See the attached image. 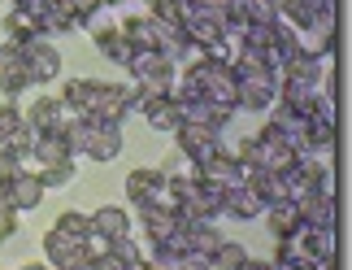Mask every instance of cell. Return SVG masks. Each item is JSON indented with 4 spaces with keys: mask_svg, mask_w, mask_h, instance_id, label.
<instances>
[{
    "mask_svg": "<svg viewBox=\"0 0 352 270\" xmlns=\"http://www.w3.org/2000/svg\"><path fill=\"white\" fill-rule=\"evenodd\" d=\"M126 110H131V92L118 87V83H100L91 118H96V123H122V118H126Z\"/></svg>",
    "mask_w": 352,
    "mask_h": 270,
    "instance_id": "obj_7",
    "label": "cell"
},
{
    "mask_svg": "<svg viewBox=\"0 0 352 270\" xmlns=\"http://www.w3.org/2000/svg\"><path fill=\"white\" fill-rule=\"evenodd\" d=\"M278 101L274 79H235V105L243 110H270Z\"/></svg>",
    "mask_w": 352,
    "mask_h": 270,
    "instance_id": "obj_8",
    "label": "cell"
},
{
    "mask_svg": "<svg viewBox=\"0 0 352 270\" xmlns=\"http://www.w3.org/2000/svg\"><path fill=\"white\" fill-rule=\"evenodd\" d=\"M96 92H100V83L74 79V83H65V92H61V105L74 110V118H91V110H96Z\"/></svg>",
    "mask_w": 352,
    "mask_h": 270,
    "instance_id": "obj_12",
    "label": "cell"
},
{
    "mask_svg": "<svg viewBox=\"0 0 352 270\" xmlns=\"http://www.w3.org/2000/svg\"><path fill=\"white\" fill-rule=\"evenodd\" d=\"M148 9H153L157 22L179 26V31H183V18H187V5H183V0H148Z\"/></svg>",
    "mask_w": 352,
    "mask_h": 270,
    "instance_id": "obj_23",
    "label": "cell"
},
{
    "mask_svg": "<svg viewBox=\"0 0 352 270\" xmlns=\"http://www.w3.org/2000/svg\"><path fill=\"white\" fill-rule=\"evenodd\" d=\"M104 5H118V0H104Z\"/></svg>",
    "mask_w": 352,
    "mask_h": 270,
    "instance_id": "obj_32",
    "label": "cell"
},
{
    "mask_svg": "<svg viewBox=\"0 0 352 270\" xmlns=\"http://www.w3.org/2000/svg\"><path fill=\"white\" fill-rule=\"evenodd\" d=\"M222 209L235 214V218H256L265 205H261V196H256L248 183H235V187H226V192H222Z\"/></svg>",
    "mask_w": 352,
    "mask_h": 270,
    "instance_id": "obj_15",
    "label": "cell"
},
{
    "mask_svg": "<svg viewBox=\"0 0 352 270\" xmlns=\"http://www.w3.org/2000/svg\"><path fill=\"white\" fill-rule=\"evenodd\" d=\"M22 127H26V118L13 110V105H0V148H5V144H9Z\"/></svg>",
    "mask_w": 352,
    "mask_h": 270,
    "instance_id": "obj_25",
    "label": "cell"
},
{
    "mask_svg": "<svg viewBox=\"0 0 352 270\" xmlns=\"http://www.w3.org/2000/svg\"><path fill=\"white\" fill-rule=\"evenodd\" d=\"M239 270H274V266H265V262H243Z\"/></svg>",
    "mask_w": 352,
    "mask_h": 270,
    "instance_id": "obj_30",
    "label": "cell"
},
{
    "mask_svg": "<svg viewBox=\"0 0 352 270\" xmlns=\"http://www.w3.org/2000/svg\"><path fill=\"white\" fill-rule=\"evenodd\" d=\"M96 48L104 52V57H113L118 65H126L135 57V48L126 44V35H122V26H100L96 31Z\"/></svg>",
    "mask_w": 352,
    "mask_h": 270,
    "instance_id": "obj_17",
    "label": "cell"
},
{
    "mask_svg": "<svg viewBox=\"0 0 352 270\" xmlns=\"http://www.w3.org/2000/svg\"><path fill=\"white\" fill-rule=\"evenodd\" d=\"M31 39H39V22L31 18V13H9V44L13 48H22V44H31Z\"/></svg>",
    "mask_w": 352,
    "mask_h": 270,
    "instance_id": "obj_21",
    "label": "cell"
},
{
    "mask_svg": "<svg viewBox=\"0 0 352 270\" xmlns=\"http://www.w3.org/2000/svg\"><path fill=\"white\" fill-rule=\"evenodd\" d=\"M18 231V218H13V205H9V196L0 192V245H5V240Z\"/></svg>",
    "mask_w": 352,
    "mask_h": 270,
    "instance_id": "obj_27",
    "label": "cell"
},
{
    "mask_svg": "<svg viewBox=\"0 0 352 270\" xmlns=\"http://www.w3.org/2000/svg\"><path fill=\"white\" fill-rule=\"evenodd\" d=\"M26 127H31L35 135L65 131V105H61V101H35L31 114H26Z\"/></svg>",
    "mask_w": 352,
    "mask_h": 270,
    "instance_id": "obj_11",
    "label": "cell"
},
{
    "mask_svg": "<svg viewBox=\"0 0 352 270\" xmlns=\"http://www.w3.org/2000/svg\"><path fill=\"white\" fill-rule=\"evenodd\" d=\"M18 170H22V157L13 153V148H0V187H5Z\"/></svg>",
    "mask_w": 352,
    "mask_h": 270,
    "instance_id": "obj_28",
    "label": "cell"
},
{
    "mask_svg": "<svg viewBox=\"0 0 352 270\" xmlns=\"http://www.w3.org/2000/svg\"><path fill=\"white\" fill-rule=\"evenodd\" d=\"M31 157L39 161V166H61V161H74V153H70V144H65V135H61V131L35 135V148H31Z\"/></svg>",
    "mask_w": 352,
    "mask_h": 270,
    "instance_id": "obj_14",
    "label": "cell"
},
{
    "mask_svg": "<svg viewBox=\"0 0 352 270\" xmlns=\"http://www.w3.org/2000/svg\"><path fill=\"white\" fill-rule=\"evenodd\" d=\"M57 231L70 236V240H91V218H83V214H74V209H65L61 218H57Z\"/></svg>",
    "mask_w": 352,
    "mask_h": 270,
    "instance_id": "obj_24",
    "label": "cell"
},
{
    "mask_svg": "<svg viewBox=\"0 0 352 270\" xmlns=\"http://www.w3.org/2000/svg\"><path fill=\"white\" fill-rule=\"evenodd\" d=\"M126 196H131L140 209H144V205H170V196H166V174H161V170H131Z\"/></svg>",
    "mask_w": 352,
    "mask_h": 270,
    "instance_id": "obj_3",
    "label": "cell"
},
{
    "mask_svg": "<svg viewBox=\"0 0 352 270\" xmlns=\"http://www.w3.org/2000/svg\"><path fill=\"white\" fill-rule=\"evenodd\" d=\"M296 227H300V214H296V200H283V205H270V231L278 240L292 236Z\"/></svg>",
    "mask_w": 352,
    "mask_h": 270,
    "instance_id": "obj_20",
    "label": "cell"
},
{
    "mask_svg": "<svg viewBox=\"0 0 352 270\" xmlns=\"http://www.w3.org/2000/svg\"><path fill=\"white\" fill-rule=\"evenodd\" d=\"M0 192L9 196V205H13V209H35V205H39V196H44V183H39V174L18 170L5 187H0Z\"/></svg>",
    "mask_w": 352,
    "mask_h": 270,
    "instance_id": "obj_9",
    "label": "cell"
},
{
    "mask_svg": "<svg viewBox=\"0 0 352 270\" xmlns=\"http://www.w3.org/2000/svg\"><path fill=\"white\" fill-rule=\"evenodd\" d=\"M70 179H74V161H61V166H44V170H39V183H44V187H61Z\"/></svg>",
    "mask_w": 352,
    "mask_h": 270,
    "instance_id": "obj_26",
    "label": "cell"
},
{
    "mask_svg": "<svg viewBox=\"0 0 352 270\" xmlns=\"http://www.w3.org/2000/svg\"><path fill=\"white\" fill-rule=\"evenodd\" d=\"M300 227H318V231H335V196L331 192H309L296 200Z\"/></svg>",
    "mask_w": 352,
    "mask_h": 270,
    "instance_id": "obj_6",
    "label": "cell"
},
{
    "mask_svg": "<svg viewBox=\"0 0 352 270\" xmlns=\"http://www.w3.org/2000/svg\"><path fill=\"white\" fill-rule=\"evenodd\" d=\"M126 65H131V74H135V83H140V87L157 92V96H170V92H174V65L161 57V52L140 48Z\"/></svg>",
    "mask_w": 352,
    "mask_h": 270,
    "instance_id": "obj_1",
    "label": "cell"
},
{
    "mask_svg": "<svg viewBox=\"0 0 352 270\" xmlns=\"http://www.w3.org/2000/svg\"><path fill=\"white\" fill-rule=\"evenodd\" d=\"M26 83H31V74H26L22 48H13V44H0V92L18 96V92H22Z\"/></svg>",
    "mask_w": 352,
    "mask_h": 270,
    "instance_id": "obj_10",
    "label": "cell"
},
{
    "mask_svg": "<svg viewBox=\"0 0 352 270\" xmlns=\"http://www.w3.org/2000/svg\"><path fill=\"white\" fill-rule=\"evenodd\" d=\"M187 5H196V9H222V0H187Z\"/></svg>",
    "mask_w": 352,
    "mask_h": 270,
    "instance_id": "obj_29",
    "label": "cell"
},
{
    "mask_svg": "<svg viewBox=\"0 0 352 270\" xmlns=\"http://www.w3.org/2000/svg\"><path fill=\"white\" fill-rule=\"evenodd\" d=\"M22 270H52V266H22Z\"/></svg>",
    "mask_w": 352,
    "mask_h": 270,
    "instance_id": "obj_31",
    "label": "cell"
},
{
    "mask_svg": "<svg viewBox=\"0 0 352 270\" xmlns=\"http://www.w3.org/2000/svg\"><path fill=\"white\" fill-rule=\"evenodd\" d=\"M144 114H148V123H153L157 131H179V123H183V118H179V105H174V96H157Z\"/></svg>",
    "mask_w": 352,
    "mask_h": 270,
    "instance_id": "obj_19",
    "label": "cell"
},
{
    "mask_svg": "<svg viewBox=\"0 0 352 270\" xmlns=\"http://www.w3.org/2000/svg\"><path fill=\"white\" fill-rule=\"evenodd\" d=\"M243 262H248L243 245H235V240H222V245L213 249V258H209V270H239Z\"/></svg>",
    "mask_w": 352,
    "mask_h": 270,
    "instance_id": "obj_22",
    "label": "cell"
},
{
    "mask_svg": "<svg viewBox=\"0 0 352 270\" xmlns=\"http://www.w3.org/2000/svg\"><path fill=\"white\" fill-rule=\"evenodd\" d=\"M318 74H322V57H314V52H296L283 65V79H296V83H318Z\"/></svg>",
    "mask_w": 352,
    "mask_h": 270,
    "instance_id": "obj_18",
    "label": "cell"
},
{
    "mask_svg": "<svg viewBox=\"0 0 352 270\" xmlns=\"http://www.w3.org/2000/svg\"><path fill=\"white\" fill-rule=\"evenodd\" d=\"M122 35H126V44L140 52V48H153L157 52V35H161V22L157 18H126L122 26Z\"/></svg>",
    "mask_w": 352,
    "mask_h": 270,
    "instance_id": "obj_16",
    "label": "cell"
},
{
    "mask_svg": "<svg viewBox=\"0 0 352 270\" xmlns=\"http://www.w3.org/2000/svg\"><path fill=\"white\" fill-rule=\"evenodd\" d=\"M91 236H96V240H118V236H131L126 209H118V205H100L96 214H91Z\"/></svg>",
    "mask_w": 352,
    "mask_h": 270,
    "instance_id": "obj_13",
    "label": "cell"
},
{
    "mask_svg": "<svg viewBox=\"0 0 352 270\" xmlns=\"http://www.w3.org/2000/svg\"><path fill=\"white\" fill-rule=\"evenodd\" d=\"M83 153H87L91 161H113V157L122 153V127H118V123H96V118H91Z\"/></svg>",
    "mask_w": 352,
    "mask_h": 270,
    "instance_id": "obj_5",
    "label": "cell"
},
{
    "mask_svg": "<svg viewBox=\"0 0 352 270\" xmlns=\"http://www.w3.org/2000/svg\"><path fill=\"white\" fill-rule=\"evenodd\" d=\"M22 61H26L31 83H48V79H57V70H61V57H57V48H52L48 39H31V44H22Z\"/></svg>",
    "mask_w": 352,
    "mask_h": 270,
    "instance_id": "obj_4",
    "label": "cell"
},
{
    "mask_svg": "<svg viewBox=\"0 0 352 270\" xmlns=\"http://www.w3.org/2000/svg\"><path fill=\"white\" fill-rule=\"evenodd\" d=\"M174 135H179V148L196 161V166H200V161H209L213 153H222L218 131L205 127V123H179V131H174Z\"/></svg>",
    "mask_w": 352,
    "mask_h": 270,
    "instance_id": "obj_2",
    "label": "cell"
}]
</instances>
